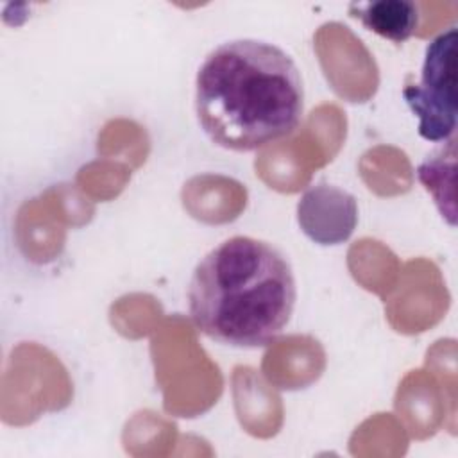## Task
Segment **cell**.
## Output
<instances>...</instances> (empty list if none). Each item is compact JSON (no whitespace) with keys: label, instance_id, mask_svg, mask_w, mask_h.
I'll list each match as a JSON object with an SVG mask.
<instances>
[{"label":"cell","instance_id":"obj_1","mask_svg":"<svg viewBox=\"0 0 458 458\" xmlns=\"http://www.w3.org/2000/svg\"><path fill=\"white\" fill-rule=\"evenodd\" d=\"M195 113L215 145L256 150L299 127L304 114L301 72L274 43L225 41L204 57L197 72Z\"/></svg>","mask_w":458,"mask_h":458},{"label":"cell","instance_id":"obj_2","mask_svg":"<svg viewBox=\"0 0 458 458\" xmlns=\"http://www.w3.org/2000/svg\"><path fill=\"white\" fill-rule=\"evenodd\" d=\"M297 286L284 254L265 240L233 236L195 267L188 286L193 324L211 340L256 349L286 327Z\"/></svg>","mask_w":458,"mask_h":458},{"label":"cell","instance_id":"obj_3","mask_svg":"<svg viewBox=\"0 0 458 458\" xmlns=\"http://www.w3.org/2000/svg\"><path fill=\"white\" fill-rule=\"evenodd\" d=\"M419 118V134L433 143L447 141L456 129V29L438 34L426 48L419 84L403 89Z\"/></svg>","mask_w":458,"mask_h":458},{"label":"cell","instance_id":"obj_4","mask_svg":"<svg viewBox=\"0 0 458 458\" xmlns=\"http://www.w3.org/2000/svg\"><path fill=\"white\" fill-rule=\"evenodd\" d=\"M301 231L318 245H338L349 240L358 224V202L349 191L318 182L297 202Z\"/></svg>","mask_w":458,"mask_h":458},{"label":"cell","instance_id":"obj_5","mask_svg":"<svg viewBox=\"0 0 458 458\" xmlns=\"http://www.w3.org/2000/svg\"><path fill=\"white\" fill-rule=\"evenodd\" d=\"M349 13L365 29L394 43H404L417 30L420 20L419 5L411 0L352 2Z\"/></svg>","mask_w":458,"mask_h":458}]
</instances>
